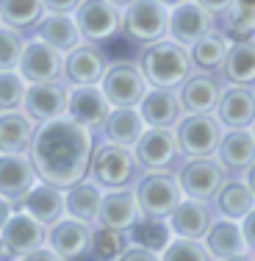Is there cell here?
Listing matches in <instances>:
<instances>
[{
  "label": "cell",
  "mask_w": 255,
  "mask_h": 261,
  "mask_svg": "<svg viewBox=\"0 0 255 261\" xmlns=\"http://www.w3.org/2000/svg\"><path fill=\"white\" fill-rule=\"evenodd\" d=\"M139 67L145 72L147 84L155 86V89H180L183 81L194 72L189 47L178 45L172 39H161L141 47Z\"/></svg>",
  "instance_id": "cell-2"
},
{
  "label": "cell",
  "mask_w": 255,
  "mask_h": 261,
  "mask_svg": "<svg viewBox=\"0 0 255 261\" xmlns=\"http://www.w3.org/2000/svg\"><path fill=\"white\" fill-rule=\"evenodd\" d=\"M92 233H95V225L64 217L47 228V247L55 250L64 261H80L92 256Z\"/></svg>",
  "instance_id": "cell-12"
},
{
  "label": "cell",
  "mask_w": 255,
  "mask_h": 261,
  "mask_svg": "<svg viewBox=\"0 0 255 261\" xmlns=\"http://www.w3.org/2000/svg\"><path fill=\"white\" fill-rule=\"evenodd\" d=\"M214 222H216L214 206L205 200H191V197H183L175 206V211L166 217V225H169L172 236L194 239V242H203Z\"/></svg>",
  "instance_id": "cell-15"
},
{
  "label": "cell",
  "mask_w": 255,
  "mask_h": 261,
  "mask_svg": "<svg viewBox=\"0 0 255 261\" xmlns=\"http://www.w3.org/2000/svg\"><path fill=\"white\" fill-rule=\"evenodd\" d=\"M219 75L230 86H255V39H233Z\"/></svg>",
  "instance_id": "cell-30"
},
{
  "label": "cell",
  "mask_w": 255,
  "mask_h": 261,
  "mask_svg": "<svg viewBox=\"0 0 255 261\" xmlns=\"http://www.w3.org/2000/svg\"><path fill=\"white\" fill-rule=\"evenodd\" d=\"M95 147V134L78 125L70 117L42 122L34 130L28 159L36 178L59 189H70L89 178V161Z\"/></svg>",
  "instance_id": "cell-1"
},
{
  "label": "cell",
  "mask_w": 255,
  "mask_h": 261,
  "mask_svg": "<svg viewBox=\"0 0 255 261\" xmlns=\"http://www.w3.org/2000/svg\"><path fill=\"white\" fill-rule=\"evenodd\" d=\"M108 3H114V6H120V9H125V6L133 3V0H108Z\"/></svg>",
  "instance_id": "cell-50"
},
{
  "label": "cell",
  "mask_w": 255,
  "mask_h": 261,
  "mask_svg": "<svg viewBox=\"0 0 255 261\" xmlns=\"http://www.w3.org/2000/svg\"><path fill=\"white\" fill-rule=\"evenodd\" d=\"M214 159L222 164V170L228 175H244L247 170L255 164V139L252 130H225L219 139V147H216Z\"/></svg>",
  "instance_id": "cell-23"
},
{
  "label": "cell",
  "mask_w": 255,
  "mask_h": 261,
  "mask_svg": "<svg viewBox=\"0 0 255 261\" xmlns=\"http://www.w3.org/2000/svg\"><path fill=\"white\" fill-rule=\"evenodd\" d=\"M75 25L89 45H100V42L114 39L122 34V9L108 0H80L75 9Z\"/></svg>",
  "instance_id": "cell-9"
},
{
  "label": "cell",
  "mask_w": 255,
  "mask_h": 261,
  "mask_svg": "<svg viewBox=\"0 0 255 261\" xmlns=\"http://www.w3.org/2000/svg\"><path fill=\"white\" fill-rule=\"evenodd\" d=\"M239 225H241V233H244L247 253H250V256H255V208H252L250 214L244 217V220L239 222Z\"/></svg>",
  "instance_id": "cell-43"
},
{
  "label": "cell",
  "mask_w": 255,
  "mask_h": 261,
  "mask_svg": "<svg viewBox=\"0 0 255 261\" xmlns=\"http://www.w3.org/2000/svg\"><path fill=\"white\" fill-rule=\"evenodd\" d=\"M214 28H216V17H211L194 0H186V3L169 9V34H166V39L178 42L183 47H191L200 36H205Z\"/></svg>",
  "instance_id": "cell-18"
},
{
  "label": "cell",
  "mask_w": 255,
  "mask_h": 261,
  "mask_svg": "<svg viewBox=\"0 0 255 261\" xmlns=\"http://www.w3.org/2000/svg\"><path fill=\"white\" fill-rule=\"evenodd\" d=\"M222 261H252V256L244 253V256H233V258H222Z\"/></svg>",
  "instance_id": "cell-49"
},
{
  "label": "cell",
  "mask_w": 255,
  "mask_h": 261,
  "mask_svg": "<svg viewBox=\"0 0 255 261\" xmlns=\"http://www.w3.org/2000/svg\"><path fill=\"white\" fill-rule=\"evenodd\" d=\"M17 72L25 78V84H53V81H61L64 56L42 39H28Z\"/></svg>",
  "instance_id": "cell-11"
},
{
  "label": "cell",
  "mask_w": 255,
  "mask_h": 261,
  "mask_svg": "<svg viewBox=\"0 0 255 261\" xmlns=\"http://www.w3.org/2000/svg\"><path fill=\"white\" fill-rule=\"evenodd\" d=\"M214 117L225 130H244L255 122V89L252 86H230L225 84Z\"/></svg>",
  "instance_id": "cell-17"
},
{
  "label": "cell",
  "mask_w": 255,
  "mask_h": 261,
  "mask_svg": "<svg viewBox=\"0 0 255 261\" xmlns=\"http://www.w3.org/2000/svg\"><path fill=\"white\" fill-rule=\"evenodd\" d=\"M42 0H0V22L9 28H17L25 34L28 28H36L45 17Z\"/></svg>",
  "instance_id": "cell-34"
},
{
  "label": "cell",
  "mask_w": 255,
  "mask_h": 261,
  "mask_svg": "<svg viewBox=\"0 0 255 261\" xmlns=\"http://www.w3.org/2000/svg\"><path fill=\"white\" fill-rule=\"evenodd\" d=\"M197 6H203L205 11H208L211 17H216V20H219V17H225L230 9H233V3L236 0H194Z\"/></svg>",
  "instance_id": "cell-42"
},
{
  "label": "cell",
  "mask_w": 255,
  "mask_h": 261,
  "mask_svg": "<svg viewBox=\"0 0 255 261\" xmlns=\"http://www.w3.org/2000/svg\"><path fill=\"white\" fill-rule=\"evenodd\" d=\"M145 130H147V125L141 120L139 109H111L105 122H103V128H100V136L105 142H111V145L130 147L133 150Z\"/></svg>",
  "instance_id": "cell-28"
},
{
  "label": "cell",
  "mask_w": 255,
  "mask_h": 261,
  "mask_svg": "<svg viewBox=\"0 0 255 261\" xmlns=\"http://www.w3.org/2000/svg\"><path fill=\"white\" fill-rule=\"evenodd\" d=\"M211 206H214L219 220L241 222L255 208V195L241 175H228L225 184L219 186V192L211 197Z\"/></svg>",
  "instance_id": "cell-25"
},
{
  "label": "cell",
  "mask_w": 255,
  "mask_h": 261,
  "mask_svg": "<svg viewBox=\"0 0 255 261\" xmlns=\"http://www.w3.org/2000/svg\"><path fill=\"white\" fill-rule=\"evenodd\" d=\"M67 97H70V86H67L64 81H53V84H28L22 111H25L36 125H42V122L67 117Z\"/></svg>",
  "instance_id": "cell-14"
},
{
  "label": "cell",
  "mask_w": 255,
  "mask_h": 261,
  "mask_svg": "<svg viewBox=\"0 0 255 261\" xmlns=\"http://www.w3.org/2000/svg\"><path fill=\"white\" fill-rule=\"evenodd\" d=\"M250 130H252V139H255V122H252V128H250Z\"/></svg>",
  "instance_id": "cell-51"
},
{
  "label": "cell",
  "mask_w": 255,
  "mask_h": 261,
  "mask_svg": "<svg viewBox=\"0 0 255 261\" xmlns=\"http://www.w3.org/2000/svg\"><path fill=\"white\" fill-rule=\"evenodd\" d=\"M14 214V206H11L6 197H0V231H3V225L9 222V217Z\"/></svg>",
  "instance_id": "cell-46"
},
{
  "label": "cell",
  "mask_w": 255,
  "mask_h": 261,
  "mask_svg": "<svg viewBox=\"0 0 255 261\" xmlns=\"http://www.w3.org/2000/svg\"><path fill=\"white\" fill-rule=\"evenodd\" d=\"M25 34L0 22V72H11L20 67L22 50H25Z\"/></svg>",
  "instance_id": "cell-38"
},
{
  "label": "cell",
  "mask_w": 255,
  "mask_h": 261,
  "mask_svg": "<svg viewBox=\"0 0 255 261\" xmlns=\"http://www.w3.org/2000/svg\"><path fill=\"white\" fill-rule=\"evenodd\" d=\"M175 178H178V186L183 192V197L211 203V197L225 184L228 172L222 170V164L214 156L211 159H183V164L178 167Z\"/></svg>",
  "instance_id": "cell-10"
},
{
  "label": "cell",
  "mask_w": 255,
  "mask_h": 261,
  "mask_svg": "<svg viewBox=\"0 0 255 261\" xmlns=\"http://www.w3.org/2000/svg\"><path fill=\"white\" fill-rule=\"evenodd\" d=\"M136 109H139L147 128H169L172 130L180 122V117H183V106H180L178 89H155V86H150Z\"/></svg>",
  "instance_id": "cell-24"
},
{
  "label": "cell",
  "mask_w": 255,
  "mask_h": 261,
  "mask_svg": "<svg viewBox=\"0 0 255 261\" xmlns=\"http://www.w3.org/2000/svg\"><path fill=\"white\" fill-rule=\"evenodd\" d=\"M225 34L230 39H255V3L252 0H236L225 17Z\"/></svg>",
  "instance_id": "cell-36"
},
{
  "label": "cell",
  "mask_w": 255,
  "mask_h": 261,
  "mask_svg": "<svg viewBox=\"0 0 255 261\" xmlns=\"http://www.w3.org/2000/svg\"><path fill=\"white\" fill-rule=\"evenodd\" d=\"M128 245H130L128 233L95 225V233H92V258L95 261H117Z\"/></svg>",
  "instance_id": "cell-37"
},
{
  "label": "cell",
  "mask_w": 255,
  "mask_h": 261,
  "mask_svg": "<svg viewBox=\"0 0 255 261\" xmlns=\"http://www.w3.org/2000/svg\"><path fill=\"white\" fill-rule=\"evenodd\" d=\"M25 92H28V84L17 70L0 72V114H6V111H22Z\"/></svg>",
  "instance_id": "cell-39"
},
{
  "label": "cell",
  "mask_w": 255,
  "mask_h": 261,
  "mask_svg": "<svg viewBox=\"0 0 255 261\" xmlns=\"http://www.w3.org/2000/svg\"><path fill=\"white\" fill-rule=\"evenodd\" d=\"M133 153L145 172H178V167L183 164L175 130L169 128H147L136 142Z\"/></svg>",
  "instance_id": "cell-8"
},
{
  "label": "cell",
  "mask_w": 255,
  "mask_h": 261,
  "mask_svg": "<svg viewBox=\"0 0 255 261\" xmlns=\"http://www.w3.org/2000/svg\"><path fill=\"white\" fill-rule=\"evenodd\" d=\"M111 111V103L105 100L100 86H70V97H67V117L75 120L86 130H100L105 117Z\"/></svg>",
  "instance_id": "cell-21"
},
{
  "label": "cell",
  "mask_w": 255,
  "mask_h": 261,
  "mask_svg": "<svg viewBox=\"0 0 255 261\" xmlns=\"http://www.w3.org/2000/svg\"><path fill=\"white\" fill-rule=\"evenodd\" d=\"M230 45H233V39H230L225 31H216V28L208 31L205 36H200V39L189 47L194 72H211V75H219L222 64H225V59H228Z\"/></svg>",
  "instance_id": "cell-29"
},
{
  "label": "cell",
  "mask_w": 255,
  "mask_h": 261,
  "mask_svg": "<svg viewBox=\"0 0 255 261\" xmlns=\"http://www.w3.org/2000/svg\"><path fill=\"white\" fill-rule=\"evenodd\" d=\"M141 220V208L136 200L133 189H108L103 192L100 211H97V228H111V231L128 233L136 222Z\"/></svg>",
  "instance_id": "cell-20"
},
{
  "label": "cell",
  "mask_w": 255,
  "mask_h": 261,
  "mask_svg": "<svg viewBox=\"0 0 255 261\" xmlns=\"http://www.w3.org/2000/svg\"><path fill=\"white\" fill-rule=\"evenodd\" d=\"M203 245L208 247V253L214 256V261L244 256V253H247L241 225H239V222H233V220H219V217H216V222L211 225V231L205 233Z\"/></svg>",
  "instance_id": "cell-31"
},
{
  "label": "cell",
  "mask_w": 255,
  "mask_h": 261,
  "mask_svg": "<svg viewBox=\"0 0 255 261\" xmlns=\"http://www.w3.org/2000/svg\"><path fill=\"white\" fill-rule=\"evenodd\" d=\"M47 14H75L80 0H42Z\"/></svg>",
  "instance_id": "cell-44"
},
{
  "label": "cell",
  "mask_w": 255,
  "mask_h": 261,
  "mask_svg": "<svg viewBox=\"0 0 255 261\" xmlns=\"http://www.w3.org/2000/svg\"><path fill=\"white\" fill-rule=\"evenodd\" d=\"M141 164L136 161V153L130 147H120L111 142H95L89 161V181L97 184L103 192L108 189H133L141 178Z\"/></svg>",
  "instance_id": "cell-3"
},
{
  "label": "cell",
  "mask_w": 255,
  "mask_h": 261,
  "mask_svg": "<svg viewBox=\"0 0 255 261\" xmlns=\"http://www.w3.org/2000/svg\"><path fill=\"white\" fill-rule=\"evenodd\" d=\"M36 181L39 178L28 153H0V197H6L14 208H20Z\"/></svg>",
  "instance_id": "cell-13"
},
{
  "label": "cell",
  "mask_w": 255,
  "mask_h": 261,
  "mask_svg": "<svg viewBox=\"0 0 255 261\" xmlns=\"http://www.w3.org/2000/svg\"><path fill=\"white\" fill-rule=\"evenodd\" d=\"M133 192L139 200L141 217H150V220H166L183 200L175 172H141Z\"/></svg>",
  "instance_id": "cell-6"
},
{
  "label": "cell",
  "mask_w": 255,
  "mask_h": 261,
  "mask_svg": "<svg viewBox=\"0 0 255 261\" xmlns=\"http://www.w3.org/2000/svg\"><path fill=\"white\" fill-rule=\"evenodd\" d=\"M252 261H255V256H252Z\"/></svg>",
  "instance_id": "cell-52"
},
{
  "label": "cell",
  "mask_w": 255,
  "mask_h": 261,
  "mask_svg": "<svg viewBox=\"0 0 255 261\" xmlns=\"http://www.w3.org/2000/svg\"><path fill=\"white\" fill-rule=\"evenodd\" d=\"M172 239V231L166 225V220H150V217H141L133 228L128 231V242L130 245L147 247V250L161 253Z\"/></svg>",
  "instance_id": "cell-35"
},
{
  "label": "cell",
  "mask_w": 255,
  "mask_h": 261,
  "mask_svg": "<svg viewBox=\"0 0 255 261\" xmlns=\"http://www.w3.org/2000/svg\"><path fill=\"white\" fill-rule=\"evenodd\" d=\"M161 6H166V9H175V6H180V3H186V0H158Z\"/></svg>",
  "instance_id": "cell-48"
},
{
  "label": "cell",
  "mask_w": 255,
  "mask_h": 261,
  "mask_svg": "<svg viewBox=\"0 0 255 261\" xmlns=\"http://www.w3.org/2000/svg\"><path fill=\"white\" fill-rule=\"evenodd\" d=\"M36 122L25 111H6L0 114V153H28Z\"/></svg>",
  "instance_id": "cell-33"
},
{
  "label": "cell",
  "mask_w": 255,
  "mask_h": 261,
  "mask_svg": "<svg viewBox=\"0 0 255 261\" xmlns=\"http://www.w3.org/2000/svg\"><path fill=\"white\" fill-rule=\"evenodd\" d=\"M161 261H214V256L208 253V247L203 242L172 236L169 245L161 250Z\"/></svg>",
  "instance_id": "cell-40"
},
{
  "label": "cell",
  "mask_w": 255,
  "mask_h": 261,
  "mask_svg": "<svg viewBox=\"0 0 255 261\" xmlns=\"http://www.w3.org/2000/svg\"><path fill=\"white\" fill-rule=\"evenodd\" d=\"M100 200H103V189L86 178V181L70 186V189L64 192V211H67V217H72V220H80V222H86V225H95L97 211H100Z\"/></svg>",
  "instance_id": "cell-32"
},
{
  "label": "cell",
  "mask_w": 255,
  "mask_h": 261,
  "mask_svg": "<svg viewBox=\"0 0 255 261\" xmlns=\"http://www.w3.org/2000/svg\"><path fill=\"white\" fill-rule=\"evenodd\" d=\"M241 178L247 181V186H250V189H252V195H255V164H252V167H250V170H247Z\"/></svg>",
  "instance_id": "cell-47"
},
{
  "label": "cell",
  "mask_w": 255,
  "mask_h": 261,
  "mask_svg": "<svg viewBox=\"0 0 255 261\" xmlns=\"http://www.w3.org/2000/svg\"><path fill=\"white\" fill-rule=\"evenodd\" d=\"M172 130L183 159H211L225 134L214 114H183Z\"/></svg>",
  "instance_id": "cell-7"
},
{
  "label": "cell",
  "mask_w": 255,
  "mask_h": 261,
  "mask_svg": "<svg viewBox=\"0 0 255 261\" xmlns=\"http://www.w3.org/2000/svg\"><path fill=\"white\" fill-rule=\"evenodd\" d=\"M34 31H36V39L50 45L53 50H59L61 56L72 53L75 47L83 45V36H80L72 14H45Z\"/></svg>",
  "instance_id": "cell-27"
},
{
  "label": "cell",
  "mask_w": 255,
  "mask_h": 261,
  "mask_svg": "<svg viewBox=\"0 0 255 261\" xmlns=\"http://www.w3.org/2000/svg\"><path fill=\"white\" fill-rule=\"evenodd\" d=\"M20 211L31 214L36 222H42L45 228L55 225L59 220H64V189L59 186H50L45 181H36V186L25 195V200L20 203Z\"/></svg>",
  "instance_id": "cell-26"
},
{
  "label": "cell",
  "mask_w": 255,
  "mask_h": 261,
  "mask_svg": "<svg viewBox=\"0 0 255 261\" xmlns=\"http://www.w3.org/2000/svg\"><path fill=\"white\" fill-rule=\"evenodd\" d=\"M0 242L9 247V253L20 261L22 256H28L31 250H39L47 245V228L42 222H36L31 214L14 208V214L9 217V222L0 231Z\"/></svg>",
  "instance_id": "cell-16"
},
{
  "label": "cell",
  "mask_w": 255,
  "mask_h": 261,
  "mask_svg": "<svg viewBox=\"0 0 255 261\" xmlns=\"http://www.w3.org/2000/svg\"><path fill=\"white\" fill-rule=\"evenodd\" d=\"M169 34V9L158 0H133L122 9V36L147 47L166 39Z\"/></svg>",
  "instance_id": "cell-4"
},
{
  "label": "cell",
  "mask_w": 255,
  "mask_h": 261,
  "mask_svg": "<svg viewBox=\"0 0 255 261\" xmlns=\"http://www.w3.org/2000/svg\"><path fill=\"white\" fill-rule=\"evenodd\" d=\"M252 89H255V86H252Z\"/></svg>",
  "instance_id": "cell-53"
},
{
  "label": "cell",
  "mask_w": 255,
  "mask_h": 261,
  "mask_svg": "<svg viewBox=\"0 0 255 261\" xmlns=\"http://www.w3.org/2000/svg\"><path fill=\"white\" fill-rule=\"evenodd\" d=\"M20 261H64V258H61L59 253L50 250V247L45 245V247H39V250H31L28 256H22Z\"/></svg>",
  "instance_id": "cell-45"
},
{
  "label": "cell",
  "mask_w": 255,
  "mask_h": 261,
  "mask_svg": "<svg viewBox=\"0 0 255 261\" xmlns=\"http://www.w3.org/2000/svg\"><path fill=\"white\" fill-rule=\"evenodd\" d=\"M100 89L111 109H136L141 97L147 95L150 84H147L145 72H141L139 61H108L100 81Z\"/></svg>",
  "instance_id": "cell-5"
},
{
  "label": "cell",
  "mask_w": 255,
  "mask_h": 261,
  "mask_svg": "<svg viewBox=\"0 0 255 261\" xmlns=\"http://www.w3.org/2000/svg\"><path fill=\"white\" fill-rule=\"evenodd\" d=\"M225 89L222 75H211V72H191L178 89L183 114H214L219 95Z\"/></svg>",
  "instance_id": "cell-22"
},
{
  "label": "cell",
  "mask_w": 255,
  "mask_h": 261,
  "mask_svg": "<svg viewBox=\"0 0 255 261\" xmlns=\"http://www.w3.org/2000/svg\"><path fill=\"white\" fill-rule=\"evenodd\" d=\"M105 67H108V61H105L100 47L83 42L80 47H75L72 53L64 56L61 81L67 86H100Z\"/></svg>",
  "instance_id": "cell-19"
},
{
  "label": "cell",
  "mask_w": 255,
  "mask_h": 261,
  "mask_svg": "<svg viewBox=\"0 0 255 261\" xmlns=\"http://www.w3.org/2000/svg\"><path fill=\"white\" fill-rule=\"evenodd\" d=\"M117 261H161V253L147 250V247H139V245H128Z\"/></svg>",
  "instance_id": "cell-41"
}]
</instances>
